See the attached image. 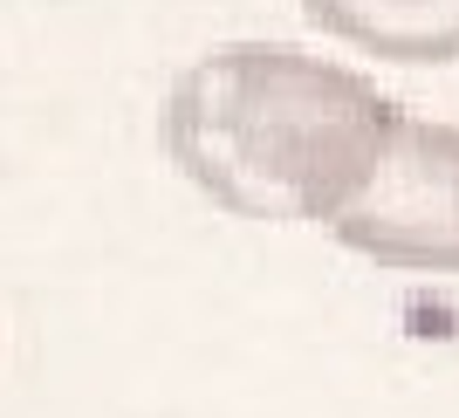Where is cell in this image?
Masks as SVG:
<instances>
[{
    "mask_svg": "<svg viewBox=\"0 0 459 418\" xmlns=\"http://www.w3.org/2000/svg\"><path fill=\"white\" fill-rule=\"evenodd\" d=\"M302 14L377 62H459V0H302Z\"/></svg>",
    "mask_w": 459,
    "mask_h": 418,
    "instance_id": "3",
    "label": "cell"
},
{
    "mask_svg": "<svg viewBox=\"0 0 459 418\" xmlns=\"http://www.w3.org/2000/svg\"><path fill=\"white\" fill-rule=\"evenodd\" d=\"M398 103L343 62L227 41L172 83L158 144L220 213L240 220H336L364 192Z\"/></svg>",
    "mask_w": 459,
    "mask_h": 418,
    "instance_id": "1",
    "label": "cell"
},
{
    "mask_svg": "<svg viewBox=\"0 0 459 418\" xmlns=\"http://www.w3.org/2000/svg\"><path fill=\"white\" fill-rule=\"evenodd\" d=\"M357 261L404 274H459V124L398 110L364 192L329 220Z\"/></svg>",
    "mask_w": 459,
    "mask_h": 418,
    "instance_id": "2",
    "label": "cell"
}]
</instances>
